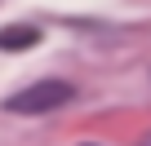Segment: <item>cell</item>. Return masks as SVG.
I'll list each match as a JSON object with an SVG mask.
<instances>
[{"label": "cell", "instance_id": "cell-2", "mask_svg": "<svg viewBox=\"0 0 151 146\" xmlns=\"http://www.w3.org/2000/svg\"><path fill=\"white\" fill-rule=\"evenodd\" d=\"M36 40H40L36 27H5V31H0V49H9V53L14 49H31Z\"/></svg>", "mask_w": 151, "mask_h": 146}, {"label": "cell", "instance_id": "cell-1", "mask_svg": "<svg viewBox=\"0 0 151 146\" xmlns=\"http://www.w3.org/2000/svg\"><path fill=\"white\" fill-rule=\"evenodd\" d=\"M62 102H71V84H67V80H40V84L14 93L5 106L18 111V115H45V111H53V106H62Z\"/></svg>", "mask_w": 151, "mask_h": 146}]
</instances>
